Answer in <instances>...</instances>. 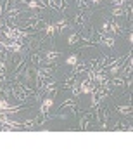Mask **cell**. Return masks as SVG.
<instances>
[{"label": "cell", "mask_w": 133, "mask_h": 156, "mask_svg": "<svg viewBox=\"0 0 133 156\" xmlns=\"http://www.w3.org/2000/svg\"><path fill=\"white\" fill-rule=\"evenodd\" d=\"M4 35H5V38H9V40H17V42H22L24 38H28V37H29L28 31H21L19 28H14V26L7 28L5 31H4Z\"/></svg>", "instance_id": "6da1fadb"}, {"label": "cell", "mask_w": 133, "mask_h": 156, "mask_svg": "<svg viewBox=\"0 0 133 156\" xmlns=\"http://www.w3.org/2000/svg\"><path fill=\"white\" fill-rule=\"evenodd\" d=\"M0 45H2L4 49H7L9 52H12V54H19L22 50V42H17V40H11V42L0 40Z\"/></svg>", "instance_id": "7a4b0ae2"}, {"label": "cell", "mask_w": 133, "mask_h": 156, "mask_svg": "<svg viewBox=\"0 0 133 156\" xmlns=\"http://www.w3.org/2000/svg\"><path fill=\"white\" fill-rule=\"evenodd\" d=\"M0 111L5 113V115H9V113H19V111H22V108H19V106H11L7 99H0Z\"/></svg>", "instance_id": "3957f363"}, {"label": "cell", "mask_w": 133, "mask_h": 156, "mask_svg": "<svg viewBox=\"0 0 133 156\" xmlns=\"http://www.w3.org/2000/svg\"><path fill=\"white\" fill-rule=\"evenodd\" d=\"M94 89H95L94 82H90V80H83V82H80V83H78V90H80V94H90Z\"/></svg>", "instance_id": "277c9868"}, {"label": "cell", "mask_w": 133, "mask_h": 156, "mask_svg": "<svg viewBox=\"0 0 133 156\" xmlns=\"http://www.w3.org/2000/svg\"><path fill=\"white\" fill-rule=\"evenodd\" d=\"M54 106V97H45L40 104V115H45V113L50 111V108Z\"/></svg>", "instance_id": "5b68a950"}, {"label": "cell", "mask_w": 133, "mask_h": 156, "mask_svg": "<svg viewBox=\"0 0 133 156\" xmlns=\"http://www.w3.org/2000/svg\"><path fill=\"white\" fill-rule=\"evenodd\" d=\"M54 24H56V30L59 31V33H61V31H64L66 28H69V23H67V19H66V17H62V19L56 21Z\"/></svg>", "instance_id": "8992f818"}, {"label": "cell", "mask_w": 133, "mask_h": 156, "mask_svg": "<svg viewBox=\"0 0 133 156\" xmlns=\"http://www.w3.org/2000/svg\"><path fill=\"white\" fill-rule=\"evenodd\" d=\"M59 56H62L61 52H57V50H49V52H45L43 54V59L47 62H50V61H54V59H57Z\"/></svg>", "instance_id": "52a82bcc"}, {"label": "cell", "mask_w": 133, "mask_h": 156, "mask_svg": "<svg viewBox=\"0 0 133 156\" xmlns=\"http://www.w3.org/2000/svg\"><path fill=\"white\" fill-rule=\"evenodd\" d=\"M45 35H49V37H54V33H56V24L54 23H49V24H45Z\"/></svg>", "instance_id": "ba28073f"}, {"label": "cell", "mask_w": 133, "mask_h": 156, "mask_svg": "<svg viewBox=\"0 0 133 156\" xmlns=\"http://www.w3.org/2000/svg\"><path fill=\"white\" fill-rule=\"evenodd\" d=\"M119 30H121V24L119 23H114V21H109V31L111 33H119Z\"/></svg>", "instance_id": "9c48e42d"}, {"label": "cell", "mask_w": 133, "mask_h": 156, "mask_svg": "<svg viewBox=\"0 0 133 156\" xmlns=\"http://www.w3.org/2000/svg\"><path fill=\"white\" fill-rule=\"evenodd\" d=\"M78 40H80V35L78 33H71L67 35V45H76Z\"/></svg>", "instance_id": "30bf717a"}, {"label": "cell", "mask_w": 133, "mask_h": 156, "mask_svg": "<svg viewBox=\"0 0 133 156\" xmlns=\"http://www.w3.org/2000/svg\"><path fill=\"white\" fill-rule=\"evenodd\" d=\"M76 62H78V56H76V54H71V56L66 57V64H67V66H74Z\"/></svg>", "instance_id": "8fae6325"}, {"label": "cell", "mask_w": 133, "mask_h": 156, "mask_svg": "<svg viewBox=\"0 0 133 156\" xmlns=\"http://www.w3.org/2000/svg\"><path fill=\"white\" fill-rule=\"evenodd\" d=\"M26 4H28L29 9H43V5H42V4H38L36 0H26Z\"/></svg>", "instance_id": "7c38bea8"}, {"label": "cell", "mask_w": 133, "mask_h": 156, "mask_svg": "<svg viewBox=\"0 0 133 156\" xmlns=\"http://www.w3.org/2000/svg\"><path fill=\"white\" fill-rule=\"evenodd\" d=\"M104 45H105V47H109V49H112V47L116 45V42H114V37H107V38H104Z\"/></svg>", "instance_id": "4fadbf2b"}, {"label": "cell", "mask_w": 133, "mask_h": 156, "mask_svg": "<svg viewBox=\"0 0 133 156\" xmlns=\"http://www.w3.org/2000/svg\"><path fill=\"white\" fill-rule=\"evenodd\" d=\"M118 111L121 113V115H130L131 113V106L128 104V106H118Z\"/></svg>", "instance_id": "5bb4252c"}, {"label": "cell", "mask_w": 133, "mask_h": 156, "mask_svg": "<svg viewBox=\"0 0 133 156\" xmlns=\"http://www.w3.org/2000/svg\"><path fill=\"white\" fill-rule=\"evenodd\" d=\"M123 12H126V9H123V7H114V9H112V16L114 17L123 16Z\"/></svg>", "instance_id": "9a60e30c"}, {"label": "cell", "mask_w": 133, "mask_h": 156, "mask_svg": "<svg viewBox=\"0 0 133 156\" xmlns=\"http://www.w3.org/2000/svg\"><path fill=\"white\" fill-rule=\"evenodd\" d=\"M124 2H126V0H112L114 7H123V5H124Z\"/></svg>", "instance_id": "2e32d148"}, {"label": "cell", "mask_w": 133, "mask_h": 156, "mask_svg": "<svg viewBox=\"0 0 133 156\" xmlns=\"http://www.w3.org/2000/svg\"><path fill=\"white\" fill-rule=\"evenodd\" d=\"M102 33H107V31H109V21H105V23H102Z\"/></svg>", "instance_id": "e0dca14e"}, {"label": "cell", "mask_w": 133, "mask_h": 156, "mask_svg": "<svg viewBox=\"0 0 133 156\" xmlns=\"http://www.w3.org/2000/svg\"><path fill=\"white\" fill-rule=\"evenodd\" d=\"M131 42H133V33H130L128 35V44H131Z\"/></svg>", "instance_id": "ac0fdd59"}, {"label": "cell", "mask_w": 133, "mask_h": 156, "mask_svg": "<svg viewBox=\"0 0 133 156\" xmlns=\"http://www.w3.org/2000/svg\"><path fill=\"white\" fill-rule=\"evenodd\" d=\"M90 2H92L94 5H99V4H100V2H102V0H90Z\"/></svg>", "instance_id": "d6986e66"}, {"label": "cell", "mask_w": 133, "mask_h": 156, "mask_svg": "<svg viewBox=\"0 0 133 156\" xmlns=\"http://www.w3.org/2000/svg\"><path fill=\"white\" fill-rule=\"evenodd\" d=\"M0 12H2V5H0Z\"/></svg>", "instance_id": "ffe728a7"}]
</instances>
